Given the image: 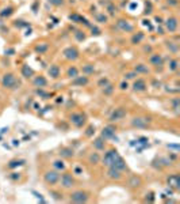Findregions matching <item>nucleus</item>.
Masks as SVG:
<instances>
[{"label":"nucleus","instance_id":"ea45409f","mask_svg":"<svg viewBox=\"0 0 180 204\" xmlns=\"http://www.w3.org/2000/svg\"><path fill=\"white\" fill-rule=\"evenodd\" d=\"M137 76H138L137 72H134V71L126 72V74H125V81H131V79H135Z\"/></svg>","mask_w":180,"mask_h":204},{"label":"nucleus","instance_id":"37998d69","mask_svg":"<svg viewBox=\"0 0 180 204\" xmlns=\"http://www.w3.org/2000/svg\"><path fill=\"white\" fill-rule=\"evenodd\" d=\"M110 83V81H108V78H100L98 81V86L99 87H104L106 84H108Z\"/></svg>","mask_w":180,"mask_h":204},{"label":"nucleus","instance_id":"bb28decb","mask_svg":"<svg viewBox=\"0 0 180 204\" xmlns=\"http://www.w3.org/2000/svg\"><path fill=\"white\" fill-rule=\"evenodd\" d=\"M75 155V151L69 147H64V149L60 150V157L62 158H72Z\"/></svg>","mask_w":180,"mask_h":204},{"label":"nucleus","instance_id":"c03bdc74","mask_svg":"<svg viewBox=\"0 0 180 204\" xmlns=\"http://www.w3.org/2000/svg\"><path fill=\"white\" fill-rule=\"evenodd\" d=\"M94 133H95V127L94 125H89V127L87 128V131H86V136L87 137H91Z\"/></svg>","mask_w":180,"mask_h":204},{"label":"nucleus","instance_id":"3c124183","mask_svg":"<svg viewBox=\"0 0 180 204\" xmlns=\"http://www.w3.org/2000/svg\"><path fill=\"white\" fill-rule=\"evenodd\" d=\"M127 87H129V83H127V81H123L122 83L119 84V89H121V90H127Z\"/></svg>","mask_w":180,"mask_h":204},{"label":"nucleus","instance_id":"7ed1b4c3","mask_svg":"<svg viewBox=\"0 0 180 204\" xmlns=\"http://www.w3.org/2000/svg\"><path fill=\"white\" fill-rule=\"evenodd\" d=\"M60 177H61V174H60V171H57V170H48V171H45V174H43V181H45L46 185H56V184L60 183Z\"/></svg>","mask_w":180,"mask_h":204},{"label":"nucleus","instance_id":"393cba45","mask_svg":"<svg viewBox=\"0 0 180 204\" xmlns=\"http://www.w3.org/2000/svg\"><path fill=\"white\" fill-rule=\"evenodd\" d=\"M133 71L137 72V75H140V74H149V72H150L149 68H148V65L142 64V63H140V64H135L134 68H133Z\"/></svg>","mask_w":180,"mask_h":204},{"label":"nucleus","instance_id":"473e14b6","mask_svg":"<svg viewBox=\"0 0 180 204\" xmlns=\"http://www.w3.org/2000/svg\"><path fill=\"white\" fill-rule=\"evenodd\" d=\"M81 71H83V74L84 75H91V74H94L95 72V67L92 64H86V65H83Z\"/></svg>","mask_w":180,"mask_h":204},{"label":"nucleus","instance_id":"72a5a7b5","mask_svg":"<svg viewBox=\"0 0 180 204\" xmlns=\"http://www.w3.org/2000/svg\"><path fill=\"white\" fill-rule=\"evenodd\" d=\"M22 165H25L23 159H15V161L10 162V163L7 165V167H8V169H15V167H19V166H22Z\"/></svg>","mask_w":180,"mask_h":204},{"label":"nucleus","instance_id":"c756f323","mask_svg":"<svg viewBox=\"0 0 180 204\" xmlns=\"http://www.w3.org/2000/svg\"><path fill=\"white\" fill-rule=\"evenodd\" d=\"M53 169L57 170V171H64V170H65L64 161H61V159H57V161H54V162H53Z\"/></svg>","mask_w":180,"mask_h":204},{"label":"nucleus","instance_id":"2eb2a0df","mask_svg":"<svg viewBox=\"0 0 180 204\" xmlns=\"http://www.w3.org/2000/svg\"><path fill=\"white\" fill-rule=\"evenodd\" d=\"M167 183L169 188H173V189H180V177L179 174H172L167 178Z\"/></svg>","mask_w":180,"mask_h":204},{"label":"nucleus","instance_id":"423d86ee","mask_svg":"<svg viewBox=\"0 0 180 204\" xmlns=\"http://www.w3.org/2000/svg\"><path fill=\"white\" fill-rule=\"evenodd\" d=\"M62 56H64L65 60H69V61H76L80 57V52L76 47H68L62 50Z\"/></svg>","mask_w":180,"mask_h":204},{"label":"nucleus","instance_id":"9d476101","mask_svg":"<svg viewBox=\"0 0 180 204\" xmlns=\"http://www.w3.org/2000/svg\"><path fill=\"white\" fill-rule=\"evenodd\" d=\"M177 27H179V22H177L176 16H169V18L165 21V29H167L169 33H176Z\"/></svg>","mask_w":180,"mask_h":204},{"label":"nucleus","instance_id":"6e6552de","mask_svg":"<svg viewBox=\"0 0 180 204\" xmlns=\"http://www.w3.org/2000/svg\"><path fill=\"white\" fill-rule=\"evenodd\" d=\"M60 181H61V186L65 189H70L72 186H75V178L72 173H64L60 177Z\"/></svg>","mask_w":180,"mask_h":204},{"label":"nucleus","instance_id":"dca6fc26","mask_svg":"<svg viewBox=\"0 0 180 204\" xmlns=\"http://www.w3.org/2000/svg\"><path fill=\"white\" fill-rule=\"evenodd\" d=\"M89 83V79L87 75H83V76H80V75H77L76 78H73V81H72V86H77V87H83V86H87V84Z\"/></svg>","mask_w":180,"mask_h":204},{"label":"nucleus","instance_id":"4be33fe9","mask_svg":"<svg viewBox=\"0 0 180 204\" xmlns=\"http://www.w3.org/2000/svg\"><path fill=\"white\" fill-rule=\"evenodd\" d=\"M20 72H22V76L26 78V79H29V78H33L34 76V69L29 64H23V65H22Z\"/></svg>","mask_w":180,"mask_h":204},{"label":"nucleus","instance_id":"f3484780","mask_svg":"<svg viewBox=\"0 0 180 204\" xmlns=\"http://www.w3.org/2000/svg\"><path fill=\"white\" fill-rule=\"evenodd\" d=\"M107 177L110 180H115V181H119V180L122 178V171L118 169H115V167L110 166L108 167V170H107Z\"/></svg>","mask_w":180,"mask_h":204},{"label":"nucleus","instance_id":"f8f14e48","mask_svg":"<svg viewBox=\"0 0 180 204\" xmlns=\"http://www.w3.org/2000/svg\"><path fill=\"white\" fill-rule=\"evenodd\" d=\"M146 89H148V83L143 79H141V78L135 79L134 83H133V91L134 93H143V91H146Z\"/></svg>","mask_w":180,"mask_h":204},{"label":"nucleus","instance_id":"603ef678","mask_svg":"<svg viewBox=\"0 0 180 204\" xmlns=\"http://www.w3.org/2000/svg\"><path fill=\"white\" fill-rule=\"evenodd\" d=\"M10 178L14 180V181L19 180V173H11V174H10Z\"/></svg>","mask_w":180,"mask_h":204},{"label":"nucleus","instance_id":"2f4dec72","mask_svg":"<svg viewBox=\"0 0 180 204\" xmlns=\"http://www.w3.org/2000/svg\"><path fill=\"white\" fill-rule=\"evenodd\" d=\"M77 75H79V69H77L75 65H72V67L68 68V71H67V76L70 78V79H73V78H76Z\"/></svg>","mask_w":180,"mask_h":204},{"label":"nucleus","instance_id":"4468645a","mask_svg":"<svg viewBox=\"0 0 180 204\" xmlns=\"http://www.w3.org/2000/svg\"><path fill=\"white\" fill-rule=\"evenodd\" d=\"M69 19L72 22H75V23H80V25H84V26H87V27H91V23H89V21L87 18H84V16H81L80 14H70L69 15Z\"/></svg>","mask_w":180,"mask_h":204},{"label":"nucleus","instance_id":"c85d7f7f","mask_svg":"<svg viewBox=\"0 0 180 204\" xmlns=\"http://www.w3.org/2000/svg\"><path fill=\"white\" fill-rule=\"evenodd\" d=\"M168 69L171 72H175L179 69V60L177 59H171L169 63H168Z\"/></svg>","mask_w":180,"mask_h":204},{"label":"nucleus","instance_id":"cd10ccee","mask_svg":"<svg viewBox=\"0 0 180 204\" xmlns=\"http://www.w3.org/2000/svg\"><path fill=\"white\" fill-rule=\"evenodd\" d=\"M48 49H49V44H48V42H41V44H38L37 47H35V52L40 53V55L48 52Z\"/></svg>","mask_w":180,"mask_h":204},{"label":"nucleus","instance_id":"4c0bfd02","mask_svg":"<svg viewBox=\"0 0 180 204\" xmlns=\"http://www.w3.org/2000/svg\"><path fill=\"white\" fill-rule=\"evenodd\" d=\"M12 13H14V8H12V7H8V8H4L3 11L0 13V15L3 16V18H6V16L8 18L10 15H12Z\"/></svg>","mask_w":180,"mask_h":204},{"label":"nucleus","instance_id":"20e7f679","mask_svg":"<svg viewBox=\"0 0 180 204\" xmlns=\"http://www.w3.org/2000/svg\"><path fill=\"white\" fill-rule=\"evenodd\" d=\"M119 157V152L116 151L115 149H110L108 151H106L104 152V155H103V158H102V162H103V165L104 166H107V167H110L111 165L114 163V161H115L116 158Z\"/></svg>","mask_w":180,"mask_h":204},{"label":"nucleus","instance_id":"58836bf2","mask_svg":"<svg viewBox=\"0 0 180 204\" xmlns=\"http://www.w3.org/2000/svg\"><path fill=\"white\" fill-rule=\"evenodd\" d=\"M149 139H148V137H138V140H137V144H141L142 146V149H145V147H148V146H149Z\"/></svg>","mask_w":180,"mask_h":204},{"label":"nucleus","instance_id":"49530a36","mask_svg":"<svg viewBox=\"0 0 180 204\" xmlns=\"http://www.w3.org/2000/svg\"><path fill=\"white\" fill-rule=\"evenodd\" d=\"M91 31H92V35H100L102 34V30L96 26H91Z\"/></svg>","mask_w":180,"mask_h":204},{"label":"nucleus","instance_id":"7c9ffc66","mask_svg":"<svg viewBox=\"0 0 180 204\" xmlns=\"http://www.w3.org/2000/svg\"><path fill=\"white\" fill-rule=\"evenodd\" d=\"M88 162H89L91 165L99 163V162H100V155H99L98 152H92V154L88 157Z\"/></svg>","mask_w":180,"mask_h":204},{"label":"nucleus","instance_id":"9b49d317","mask_svg":"<svg viewBox=\"0 0 180 204\" xmlns=\"http://www.w3.org/2000/svg\"><path fill=\"white\" fill-rule=\"evenodd\" d=\"M115 132H116V127H115V125H113V124H108L107 127L103 128V131H102V135L100 136L103 137L104 140L113 139L114 135H115Z\"/></svg>","mask_w":180,"mask_h":204},{"label":"nucleus","instance_id":"c9c22d12","mask_svg":"<svg viewBox=\"0 0 180 204\" xmlns=\"http://www.w3.org/2000/svg\"><path fill=\"white\" fill-rule=\"evenodd\" d=\"M165 47L169 49V52L172 53H177V49H179V47H177L176 42H172V41H167L165 42Z\"/></svg>","mask_w":180,"mask_h":204},{"label":"nucleus","instance_id":"a18cd8bd","mask_svg":"<svg viewBox=\"0 0 180 204\" xmlns=\"http://www.w3.org/2000/svg\"><path fill=\"white\" fill-rule=\"evenodd\" d=\"M50 195L53 196V199H54L56 201H60V200H62V195L61 193H58V192H50Z\"/></svg>","mask_w":180,"mask_h":204},{"label":"nucleus","instance_id":"b1692460","mask_svg":"<svg viewBox=\"0 0 180 204\" xmlns=\"http://www.w3.org/2000/svg\"><path fill=\"white\" fill-rule=\"evenodd\" d=\"M143 38H145V34H143L142 31H137V33H134L133 35H131L130 42L133 44V45H138V44L142 42Z\"/></svg>","mask_w":180,"mask_h":204},{"label":"nucleus","instance_id":"6e6d98bb","mask_svg":"<svg viewBox=\"0 0 180 204\" xmlns=\"http://www.w3.org/2000/svg\"><path fill=\"white\" fill-rule=\"evenodd\" d=\"M143 50H145V52H150V50H152V47H149V45H148V47L143 48Z\"/></svg>","mask_w":180,"mask_h":204},{"label":"nucleus","instance_id":"6ab92c4d","mask_svg":"<svg viewBox=\"0 0 180 204\" xmlns=\"http://www.w3.org/2000/svg\"><path fill=\"white\" fill-rule=\"evenodd\" d=\"M48 74H49V76L52 79H58L61 76V69H60V67L57 64H52L49 67V69H48Z\"/></svg>","mask_w":180,"mask_h":204},{"label":"nucleus","instance_id":"864d4df0","mask_svg":"<svg viewBox=\"0 0 180 204\" xmlns=\"http://www.w3.org/2000/svg\"><path fill=\"white\" fill-rule=\"evenodd\" d=\"M73 171H75V173H76V174H81L83 173V171H81V169H80V167H75V169H73Z\"/></svg>","mask_w":180,"mask_h":204},{"label":"nucleus","instance_id":"de8ad7c7","mask_svg":"<svg viewBox=\"0 0 180 204\" xmlns=\"http://www.w3.org/2000/svg\"><path fill=\"white\" fill-rule=\"evenodd\" d=\"M107 10H108V13H110V15H115L116 13V8L114 7V4L108 3V6H107Z\"/></svg>","mask_w":180,"mask_h":204},{"label":"nucleus","instance_id":"a878e982","mask_svg":"<svg viewBox=\"0 0 180 204\" xmlns=\"http://www.w3.org/2000/svg\"><path fill=\"white\" fill-rule=\"evenodd\" d=\"M141 184H142V180L138 176H131L130 180H129V186L130 188H138V186H141Z\"/></svg>","mask_w":180,"mask_h":204},{"label":"nucleus","instance_id":"79ce46f5","mask_svg":"<svg viewBox=\"0 0 180 204\" xmlns=\"http://www.w3.org/2000/svg\"><path fill=\"white\" fill-rule=\"evenodd\" d=\"M48 1L54 7H61V6H64V3H65V0H48Z\"/></svg>","mask_w":180,"mask_h":204},{"label":"nucleus","instance_id":"13d9d810","mask_svg":"<svg viewBox=\"0 0 180 204\" xmlns=\"http://www.w3.org/2000/svg\"><path fill=\"white\" fill-rule=\"evenodd\" d=\"M6 53H10V56H11L12 53H15V50H14V49H8V50H6Z\"/></svg>","mask_w":180,"mask_h":204},{"label":"nucleus","instance_id":"f704fd0d","mask_svg":"<svg viewBox=\"0 0 180 204\" xmlns=\"http://www.w3.org/2000/svg\"><path fill=\"white\" fill-rule=\"evenodd\" d=\"M114 90H115V87H114L111 83H108V84H106L104 87H102V91H103L104 95H111V94L114 93Z\"/></svg>","mask_w":180,"mask_h":204},{"label":"nucleus","instance_id":"0eeeda50","mask_svg":"<svg viewBox=\"0 0 180 204\" xmlns=\"http://www.w3.org/2000/svg\"><path fill=\"white\" fill-rule=\"evenodd\" d=\"M89 199L88 193L84 191H75L70 193V197L69 200L72 201V203H87Z\"/></svg>","mask_w":180,"mask_h":204},{"label":"nucleus","instance_id":"e433bc0d","mask_svg":"<svg viewBox=\"0 0 180 204\" xmlns=\"http://www.w3.org/2000/svg\"><path fill=\"white\" fill-rule=\"evenodd\" d=\"M95 19L99 22V23H107V21H108V18H107L106 15H104L103 13H99L95 15Z\"/></svg>","mask_w":180,"mask_h":204},{"label":"nucleus","instance_id":"a19ab883","mask_svg":"<svg viewBox=\"0 0 180 204\" xmlns=\"http://www.w3.org/2000/svg\"><path fill=\"white\" fill-rule=\"evenodd\" d=\"M75 37H76L77 41H84L86 40V34L83 33V31H80V30H76L75 31Z\"/></svg>","mask_w":180,"mask_h":204},{"label":"nucleus","instance_id":"5fc2aeb1","mask_svg":"<svg viewBox=\"0 0 180 204\" xmlns=\"http://www.w3.org/2000/svg\"><path fill=\"white\" fill-rule=\"evenodd\" d=\"M153 86H156V89H159V86H161V83L157 81H153Z\"/></svg>","mask_w":180,"mask_h":204},{"label":"nucleus","instance_id":"ddd939ff","mask_svg":"<svg viewBox=\"0 0 180 204\" xmlns=\"http://www.w3.org/2000/svg\"><path fill=\"white\" fill-rule=\"evenodd\" d=\"M126 109L125 108H116L115 110L111 113L110 116V121L111 123H114V121H119V120H122L123 117H126Z\"/></svg>","mask_w":180,"mask_h":204},{"label":"nucleus","instance_id":"09e8293b","mask_svg":"<svg viewBox=\"0 0 180 204\" xmlns=\"http://www.w3.org/2000/svg\"><path fill=\"white\" fill-rule=\"evenodd\" d=\"M167 4L171 7H176L179 4V0H167Z\"/></svg>","mask_w":180,"mask_h":204},{"label":"nucleus","instance_id":"412c9836","mask_svg":"<svg viewBox=\"0 0 180 204\" xmlns=\"http://www.w3.org/2000/svg\"><path fill=\"white\" fill-rule=\"evenodd\" d=\"M113 167H115V169H118V170H121V171H123V170H126L127 169V165H126V162H125V159H123L121 155H119L118 158H116L115 161H114V163L111 165Z\"/></svg>","mask_w":180,"mask_h":204},{"label":"nucleus","instance_id":"aec40b11","mask_svg":"<svg viewBox=\"0 0 180 204\" xmlns=\"http://www.w3.org/2000/svg\"><path fill=\"white\" fill-rule=\"evenodd\" d=\"M33 84L35 87H38V89H43V87L48 86V79L45 76H42V75H38V76H35L33 79Z\"/></svg>","mask_w":180,"mask_h":204},{"label":"nucleus","instance_id":"f03ea898","mask_svg":"<svg viewBox=\"0 0 180 204\" xmlns=\"http://www.w3.org/2000/svg\"><path fill=\"white\" fill-rule=\"evenodd\" d=\"M69 121H70V124L75 125L76 128H83L87 123V116H86V113H81V112H73V113L69 116Z\"/></svg>","mask_w":180,"mask_h":204},{"label":"nucleus","instance_id":"8fccbe9b","mask_svg":"<svg viewBox=\"0 0 180 204\" xmlns=\"http://www.w3.org/2000/svg\"><path fill=\"white\" fill-rule=\"evenodd\" d=\"M171 103H172V106H173L175 110H177V109H179V98H175Z\"/></svg>","mask_w":180,"mask_h":204},{"label":"nucleus","instance_id":"4d7b16f0","mask_svg":"<svg viewBox=\"0 0 180 204\" xmlns=\"http://www.w3.org/2000/svg\"><path fill=\"white\" fill-rule=\"evenodd\" d=\"M7 131H8V128H1V129H0V133L3 135V133H6Z\"/></svg>","mask_w":180,"mask_h":204},{"label":"nucleus","instance_id":"a211bd4d","mask_svg":"<svg viewBox=\"0 0 180 204\" xmlns=\"http://www.w3.org/2000/svg\"><path fill=\"white\" fill-rule=\"evenodd\" d=\"M149 64L153 65V67L162 65V56L160 55V53H152L149 57Z\"/></svg>","mask_w":180,"mask_h":204},{"label":"nucleus","instance_id":"5701e85b","mask_svg":"<svg viewBox=\"0 0 180 204\" xmlns=\"http://www.w3.org/2000/svg\"><path fill=\"white\" fill-rule=\"evenodd\" d=\"M92 144H94V149L98 150V151H103V150L106 149V140H104L102 136L98 137V139H95Z\"/></svg>","mask_w":180,"mask_h":204},{"label":"nucleus","instance_id":"39448f33","mask_svg":"<svg viewBox=\"0 0 180 204\" xmlns=\"http://www.w3.org/2000/svg\"><path fill=\"white\" fill-rule=\"evenodd\" d=\"M152 123V118L150 117H134L131 120V127L133 128H138V129H146Z\"/></svg>","mask_w":180,"mask_h":204},{"label":"nucleus","instance_id":"f257e3e1","mask_svg":"<svg viewBox=\"0 0 180 204\" xmlns=\"http://www.w3.org/2000/svg\"><path fill=\"white\" fill-rule=\"evenodd\" d=\"M16 86H19V82H16V76L12 72H7L1 78V87L3 89H10L14 90L16 89Z\"/></svg>","mask_w":180,"mask_h":204},{"label":"nucleus","instance_id":"1a4fd4ad","mask_svg":"<svg viewBox=\"0 0 180 204\" xmlns=\"http://www.w3.org/2000/svg\"><path fill=\"white\" fill-rule=\"evenodd\" d=\"M116 27H118L119 30L125 31V33H133V31H134V26L131 25L129 21H126V19H118Z\"/></svg>","mask_w":180,"mask_h":204}]
</instances>
